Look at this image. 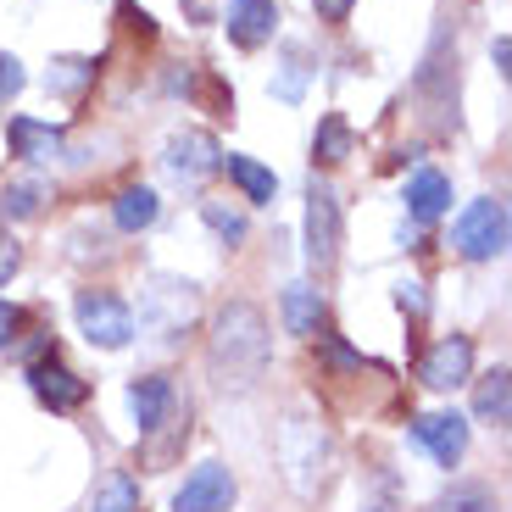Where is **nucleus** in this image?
<instances>
[{
	"mask_svg": "<svg viewBox=\"0 0 512 512\" xmlns=\"http://www.w3.org/2000/svg\"><path fill=\"white\" fill-rule=\"evenodd\" d=\"M206 362H212V379L223 390H251L273 362V329H268V312L234 295L223 301L218 318H212V334H206Z\"/></svg>",
	"mask_w": 512,
	"mask_h": 512,
	"instance_id": "f257e3e1",
	"label": "nucleus"
},
{
	"mask_svg": "<svg viewBox=\"0 0 512 512\" xmlns=\"http://www.w3.org/2000/svg\"><path fill=\"white\" fill-rule=\"evenodd\" d=\"M273 462H279V479L290 485V496L318 501L323 490L340 474V446H334L329 423L307 407H290L273 423Z\"/></svg>",
	"mask_w": 512,
	"mask_h": 512,
	"instance_id": "f03ea898",
	"label": "nucleus"
},
{
	"mask_svg": "<svg viewBox=\"0 0 512 512\" xmlns=\"http://www.w3.org/2000/svg\"><path fill=\"white\" fill-rule=\"evenodd\" d=\"M201 318V284L179 279V273H151L140 290V329L156 346H179Z\"/></svg>",
	"mask_w": 512,
	"mask_h": 512,
	"instance_id": "7ed1b4c3",
	"label": "nucleus"
},
{
	"mask_svg": "<svg viewBox=\"0 0 512 512\" xmlns=\"http://www.w3.org/2000/svg\"><path fill=\"white\" fill-rule=\"evenodd\" d=\"M73 318H78V334L101 351H123L128 340H134V312H128V301L112 290H78Z\"/></svg>",
	"mask_w": 512,
	"mask_h": 512,
	"instance_id": "20e7f679",
	"label": "nucleus"
},
{
	"mask_svg": "<svg viewBox=\"0 0 512 512\" xmlns=\"http://www.w3.org/2000/svg\"><path fill=\"white\" fill-rule=\"evenodd\" d=\"M340 240H346V218H340V195L329 179L307 184V262L329 273L340 262Z\"/></svg>",
	"mask_w": 512,
	"mask_h": 512,
	"instance_id": "39448f33",
	"label": "nucleus"
},
{
	"mask_svg": "<svg viewBox=\"0 0 512 512\" xmlns=\"http://www.w3.org/2000/svg\"><path fill=\"white\" fill-rule=\"evenodd\" d=\"M451 245H457V256H468V262H490V256H501L507 251V201H496V195L474 201L457 218V229H451Z\"/></svg>",
	"mask_w": 512,
	"mask_h": 512,
	"instance_id": "423d86ee",
	"label": "nucleus"
},
{
	"mask_svg": "<svg viewBox=\"0 0 512 512\" xmlns=\"http://www.w3.org/2000/svg\"><path fill=\"white\" fill-rule=\"evenodd\" d=\"M234 496H240V485L223 462H195L184 485L173 490V512H234Z\"/></svg>",
	"mask_w": 512,
	"mask_h": 512,
	"instance_id": "0eeeda50",
	"label": "nucleus"
},
{
	"mask_svg": "<svg viewBox=\"0 0 512 512\" xmlns=\"http://www.w3.org/2000/svg\"><path fill=\"white\" fill-rule=\"evenodd\" d=\"M167 173L179 184H206L212 173H223V145L206 134V128H184V134H173L167 140Z\"/></svg>",
	"mask_w": 512,
	"mask_h": 512,
	"instance_id": "6e6552de",
	"label": "nucleus"
},
{
	"mask_svg": "<svg viewBox=\"0 0 512 512\" xmlns=\"http://www.w3.org/2000/svg\"><path fill=\"white\" fill-rule=\"evenodd\" d=\"M418 379L429 384V390H462V384L474 379V340L468 334H446V340H435V346L418 357Z\"/></svg>",
	"mask_w": 512,
	"mask_h": 512,
	"instance_id": "1a4fd4ad",
	"label": "nucleus"
},
{
	"mask_svg": "<svg viewBox=\"0 0 512 512\" xmlns=\"http://www.w3.org/2000/svg\"><path fill=\"white\" fill-rule=\"evenodd\" d=\"M128 407H134V423H140V440H151L179 418L184 401H179V390H173L167 373H140V379L128 384Z\"/></svg>",
	"mask_w": 512,
	"mask_h": 512,
	"instance_id": "9d476101",
	"label": "nucleus"
},
{
	"mask_svg": "<svg viewBox=\"0 0 512 512\" xmlns=\"http://www.w3.org/2000/svg\"><path fill=\"white\" fill-rule=\"evenodd\" d=\"M28 390L39 396V407H51V412H78L84 401H90V379H78L56 351L39 357V362H28Z\"/></svg>",
	"mask_w": 512,
	"mask_h": 512,
	"instance_id": "9b49d317",
	"label": "nucleus"
},
{
	"mask_svg": "<svg viewBox=\"0 0 512 512\" xmlns=\"http://www.w3.org/2000/svg\"><path fill=\"white\" fill-rule=\"evenodd\" d=\"M412 440L440 468H457L462 451H468V418H457V412H423V418H412Z\"/></svg>",
	"mask_w": 512,
	"mask_h": 512,
	"instance_id": "f8f14e48",
	"label": "nucleus"
},
{
	"mask_svg": "<svg viewBox=\"0 0 512 512\" xmlns=\"http://www.w3.org/2000/svg\"><path fill=\"white\" fill-rule=\"evenodd\" d=\"M223 28H229V39L240 51H256V45H268L273 28H279V0H229Z\"/></svg>",
	"mask_w": 512,
	"mask_h": 512,
	"instance_id": "ddd939ff",
	"label": "nucleus"
},
{
	"mask_svg": "<svg viewBox=\"0 0 512 512\" xmlns=\"http://www.w3.org/2000/svg\"><path fill=\"white\" fill-rule=\"evenodd\" d=\"M6 140H12L17 162H56V156H62V128L34 123V117H12V123H6Z\"/></svg>",
	"mask_w": 512,
	"mask_h": 512,
	"instance_id": "4468645a",
	"label": "nucleus"
},
{
	"mask_svg": "<svg viewBox=\"0 0 512 512\" xmlns=\"http://www.w3.org/2000/svg\"><path fill=\"white\" fill-rule=\"evenodd\" d=\"M446 206H451V179L440 173V167H418L412 184H407V212L418 223H435Z\"/></svg>",
	"mask_w": 512,
	"mask_h": 512,
	"instance_id": "2eb2a0df",
	"label": "nucleus"
},
{
	"mask_svg": "<svg viewBox=\"0 0 512 512\" xmlns=\"http://www.w3.org/2000/svg\"><path fill=\"white\" fill-rule=\"evenodd\" d=\"M279 312H284V329L301 334V340H312V334L323 329V295L312 290V284H290L284 301H279Z\"/></svg>",
	"mask_w": 512,
	"mask_h": 512,
	"instance_id": "dca6fc26",
	"label": "nucleus"
},
{
	"mask_svg": "<svg viewBox=\"0 0 512 512\" xmlns=\"http://www.w3.org/2000/svg\"><path fill=\"white\" fill-rule=\"evenodd\" d=\"M474 412H479V423H490V429H507V418H512V373L507 368H490L485 379H479Z\"/></svg>",
	"mask_w": 512,
	"mask_h": 512,
	"instance_id": "f3484780",
	"label": "nucleus"
},
{
	"mask_svg": "<svg viewBox=\"0 0 512 512\" xmlns=\"http://www.w3.org/2000/svg\"><path fill=\"white\" fill-rule=\"evenodd\" d=\"M156 212H162V201H156V190H145V184H128V190H117V201H112V218H117L123 234L151 229Z\"/></svg>",
	"mask_w": 512,
	"mask_h": 512,
	"instance_id": "a211bd4d",
	"label": "nucleus"
},
{
	"mask_svg": "<svg viewBox=\"0 0 512 512\" xmlns=\"http://www.w3.org/2000/svg\"><path fill=\"white\" fill-rule=\"evenodd\" d=\"M90 512H140V479L123 474V468L101 474V485L90 496Z\"/></svg>",
	"mask_w": 512,
	"mask_h": 512,
	"instance_id": "6ab92c4d",
	"label": "nucleus"
},
{
	"mask_svg": "<svg viewBox=\"0 0 512 512\" xmlns=\"http://www.w3.org/2000/svg\"><path fill=\"white\" fill-rule=\"evenodd\" d=\"M223 167H229V179L245 190V201H251V206H268L273 195H279V179H273L262 162H251V156H223Z\"/></svg>",
	"mask_w": 512,
	"mask_h": 512,
	"instance_id": "aec40b11",
	"label": "nucleus"
},
{
	"mask_svg": "<svg viewBox=\"0 0 512 512\" xmlns=\"http://www.w3.org/2000/svg\"><path fill=\"white\" fill-rule=\"evenodd\" d=\"M346 156H351V128H346V117H323L318 134H312V162L334 167V162H346Z\"/></svg>",
	"mask_w": 512,
	"mask_h": 512,
	"instance_id": "412c9836",
	"label": "nucleus"
},
{
	"mask_svg": "<svg viewBox=\"0 0 512 512\" xmlns=\"http://www.w3.org/2000/svg\"><path fill=\"white\" fill-rule=\"evenodd\" d=\"M429 512H501V496L490 485H451L446 496H435Z\"/></svg>",
	"mask_w": 512,
	"mask_h": 512,
	"instance_id": "4be33fe9",
	"label": "nucleus"
},
{
	"mask_svg": "<svg viewBox=\"0 0 512 512\" xmlns=\"http://www.w3.org/2000/svg\"><path fill=\"white\" fill-rule=\"evenodd\" d=\"M45 195H51V184H39V179L6 184V195H0V212H6V218H34L39 206H45Z\"/></svg>",
	"mask_w": 512,
	"mask_h": 512,
	"instance_id": "5701e85b",
	"label": "nucleus"
},
{
	"mask_svg": "<svg viewBox=\"0 0 512 512\" xmlns=\"http://www.w3.org/2000/svg\"><path fill=\"white\" fill-rule=\"evenodd\" d=\"M201 218L212 223V234H218V240L229 245V251L245 240V218H240V212H229L223 201H201Z\"/></svg>",
	"mask_w": 512,
	"mask_h": 512,
	"instance_id": "b1692460",
	"label": "nucleus"
},
{
	"mask_svg": "<svg viewBox=\"0 0 512 512\" xmlns=\"http://www.w3.org/2000/svg\"><path fill=\"white\" fill-rule=\"evenodd\" d=\"M90 78H95V62H78V56H67V62L51 67V78H45V84H51L56 95H78Z\"/></svg>",
	"mask_w": 512,
	"mask_h": 512,
	"instance_id": "393cba45",
	"label": "nucleus"
},
{
	"mask_svg": "<svg viewBox=\"0 0 512 512\" xmlns=\"http://www.w3.org/2000/svg\"><path fill=\"white\" fill-rule=\"evenodd\" d=\"M301 84H307V67H301V51H284V73H279V84H273V90H279V101H301Z\"/></svg>",
	"mask_w": 512,
	"mask_h": 512,
	"instance_id": "a878e982",
	"label": "nucleus"
},
{
	"mask_svg": "<svg viewBox=\"0 0 512 512\" xmlns=\"http://www.w3.org/2000/svg\"><path fill=\"white\" fill-rule=\"evenodd\" d=\"M23 84H28L23 62H17V56H6V51H0V106L12 101V95H23Z\"/></svg>",
	"mask_w": 512,
	"mask_h": 512,
	"instance_id": "bb28decb",
	"label": "nucleus"
},
{
	"mask_svg": "<svg viewBox=\"0 0 512 512\" xmlns=\"http://www.w3.org/2000/svg\"><path fill=\"white\" fill-rule=\"evenodd\" d=\"M23 307H12V301H0V351L17 346V334H23Z\"/></svg>",
	"mask_w": 512,
	"mask_h": 512,
	"instance_id": "cd10ccee",
	"label": "nucleus"
},
{
	"mask_svg": "<svg viewBox=\"0 0 512 512\" xmlns=\"http://www.w3.org/2000/svg\"><path fill=\"white\" fill-rule=\"evenodd\" d=\"M17 268H23V245H17V240H12V234L0 229V284L12 279V273H17Z\"/></svg>",
	"mask_w": 512,
	"mask_h": 512,
	"instance_id": "c85d7f7f",
	"label": "nucleus"
},
{
	"mask_svg": "<svg viewBox=\"0 0 512 512\" xmlns=\"http://www.w3.org/2000/svg\"><path fill=\"white\" fill-rule=\"evenodd\" d=\"M351 6H357V0H312V12H318L323 23H346Z\"/></svg>",
	"mask_w": 512,
	"mask_h": 512,
	"instance_id": "c756f323",
	"label": "nucleus"
},
{
	"mask_svg": "<svg viewBox=\"0 0 512 512\" xmlns=\"http://www.w3.org/2000/svg\"><path fill=\"white\" fill-rule=\"evenodd\" d=\"M490 56H496V73H512V67H507V62H512V39H507V34L490 45Z\"/></svg>",
	"mask_w": 512,
	"mask_h": 512,
	"instance_id": "7c9ffc66",
	"label": "nucleus"
},
{
	"mask_svg": "<svg viewBox=\"0 0 512 512\" xmlns=\"http://www.w3.org/2000/svg\"><path fill=\"white\" fill-rule=\"evenodd\" d=\"M362 512H390V507H384V501H373V507H362Z\"/></svg>",
	"mask_w": 512,
	"mask_h": 512,
	"instance_id": "2f4dec72",
	"label": "nucleus"
}]
</instances>
